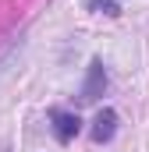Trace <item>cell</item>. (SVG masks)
<instances>
[{
  "label": "cell",
  "mask_w": 149,
  "mask_h": 152,
  "mask_svg": "<svg viewBox=\"0 0 149 152\" xmlns=\"http://www.w3.org/2000/svg\"><path fill=\"white\" fill-rule=\"evenodd\" d=\"M85 7L96 11V14H107V18H117V14H121V4H117V0H89Z\"/></svg>",
  "instance_id": "obj_4"
},
{
  "label": "cell",
  "mask_w": 149,
  "mask_h": 152,
  "mask_svg": "<svg viewBox=\"0 0 149 152\" xmlns=\"http://www.w3.org/2000/svg\"><path fill=\"white\" fill-rule=\"evenodd\" d=\"M114 134H117V110L103 106V110L96 113V120H92V142H96V145H107Z\"/></svg>",
  "instance_id": "obj_3"
},
{
  "label": "cell",
  "mask_w": 149,
  "mask_h": 152,
  "mask_svg": "<svg viewBox=\"0 0 149 152\" xmlns=\"http://www.w3.org/2000/svg\"><path fill=\"white\" fill-rule=\"evenodd\" d=\"M107 88V71H103V60H92L89 64V75H85V85H82V103H96Z\"/></svg>",
  "instance_id": "obj_1"
},
{
  "label": "cell",
  "mask_w": 149,
  "mask_h": 152,
  "mask_svg": "<svg viewBox=\"0 0 149 152\" xmlns=\"http://www.w3.org/2000/svg\"><path fill=\"white\" fill-rule=\"evenodd\" d=\"M50 120H53V134H57V142H64V145L82 131V120H78L71 110H50Z\"/></svg>",
  "instance_id": "obj_2"
}]
</instances>
